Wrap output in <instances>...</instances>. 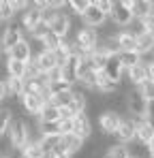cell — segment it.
Returning <instances> with one entry per match:
<instances>
[{
  "label": "cell",
  "mask_w": 154,
  "mask_h": 158,
  "mask_svg": "<svg viewBox=\"0 0 154 158\" xmlns=\"http://www.w3.org/2000/svg\"><path fill=\"white\" fill-rule=\"evenodd\" d=\"M126 107L135 120H146L148 118V101H146V96L141 94L139 88L130 90L126 94Z\"/></svg>",
  "instance_id": "6da1fadb"
},
{
  "label": "cell",
  "mask_w": 154,
  "mask_h": 158,
  "mask_svg": "<svg viewBox=\"0 0 154 158\" xmlns=\"http://www.w3.org/2000/svg\"><path fill=\"white\" fill-rule=\"evenodd\" d=\"M9 143L17 150H24L26 145L30 143V132H28V126H26L24 120H13L11 122V128H9Z\"/></svg>",
  "instance_id": "7a4b0ae2"
},
{
  "label": "cell",
  "mask_w": 154,
  "mask_h": 158,
  "mask_svg": "<svg viewBox=\"0 0 154 158\" xmlns=\"http://www.w3.org/2000/svg\"><path fill=\"white\" fill-rule=\"evenodd\" d=\"M99 32L94 30V28H83V30H79L75 36V43H77V49L83 53V56H88L90 52H94L96 49V45H99Z\"/></svg>",
  "instance_id": "3957f363"
},
{
  "label": "cell",
  "mask_w": 154,
  "mask_h": 158,
  "mask_svg": "<svg viewBox=\"0 0 154 158\" xmlns=\"http://www.w3.org/2000/svg\"><path fill=\"white\" fill-rule=\"evenodd\" d=\"M111 19L118 26H128L135 15H133V0H116L113 2V11H111Z\"/></svg>",
  "instance_id": "277c9868"
},
{
  "label": "cell",
  "mask_w": 154,
  "mask_h": 158,
  "mask_svg": "<svg viewBox=\"0 0 154 158\" xmlns=\"http://www.w3.org/2000/svg\"><path fill=\"white\" fill-rule=\"evenodd\" d=\"M120 124H122V118L116 109H105L101 113V118H99V126L105 135H116Z\"/></svg>",
  "instance_id": "5b68a950"
},
{
  "label": "cell",
  "mask_w": 154,
  "mask_h": 158,
  "mask_svg": "<svg viewBox=\"0 0 154 158\" xmlns=\"http://www.w3.org/2000/svg\"><path fill=\"white\" fill-rule=\"evenodd\" d=\"M24 41V36H22V30H19V26H15V24H11V26L4 30V34H2V49L6 53H11L19 43Z\"/></svg>",
  "instance_id": "8992f818"
},
{
  "label": "cell",
  "mask_w": 154,
  "mask_h": 158,
  "mask_svg": "<svg viewBox=\"0 0 154 158\" xmlns=\"http://www.w3.org/2000/svg\"><path fill=\"white\" fill-rule=\"evenodd\" d=\"M47 24H49V30L53 32V34H58L60 39H64V36L69 34L71 19H69V15H66V13H62V11H56V15L51 17Z\"/></svg>",
  "instance_id": "52a82bcc"
},
{
  "label": "cell",
  "mask_w": 154,
  "mask_h": 158,
  "mask_svg": "<svg viewBox=\"0 0 154 158\" xmlns=\"http://www.w3.org/2000/svg\"><path fill=\"white\" fill-rule=\"evenodd\" d=\"M34 62H36V66H39V71L41 73H53V71H58L60 69V64H58V60H56V53L53 52H45V49H41L39 56L34 58Z\"/></svg>",
  "instance_id": "ba28073f"
},
{
  "label": "cell",
  "mask_w": 154,
  "mask_h": 158,
  "mask_svg": "<svg viewBox=\"0 0 154 158\" xmlns=\"http://www.w3.org/2000/svg\"><path fill=\"white\" fill-rule=\"evenodd\" d=\"M22 103H24V109L30 113V115H41L43 107H45V98L41 94H32V92H24L22 96Z\"/></svg>",
  "instance_id": "9c48e42d"
},
{
  "label": "cell",
  "mask_w": 154,
  "mask_h": 158,
  "mask_svg": "<svg viewBox=\"0 0 154 158\" xmlns=\"http://www.w3.org/2000/svg\"><path fill=\"white\" fill-rule=\"evenodd\" d=\"M96 71L88 64V60L83 58L81 62H79V69H77V81L79 83H83V85H88V88H96Z\"/></svg>",
  "instance_id": "30bf717a"
},
{
  "label": "cell",
  "mask_w": 154,
  "mask_h": 158,
  "mask_svg": "<svg viewBox=\"0 0 154 158\" xmlns=\"http://www.w3.org/2000/svg\"><path fill=\"white\" fill-rule=\"evenodd\" d=\"M137 124V141L141 145H150L154 141V124L146 118V120H135Z\"/></svg>",
  "instance_id": "8fae6325"
},
{
  "label": "cell",
  "mask_w": 154,
  "mask_h": 158,
  "mask_svg": "<svg viewBox=\"0 0 154 158\" xmlns=\"http://www.w3.org/2000/svg\"><path fill=\"white\" fill-rule=\"evenodd\" d=\"M92 132V124H90V118L86 113H77L73 118V135L81 137V139H88Z\"/></svg>",
  "instance_id": "7c38bea8"
},
{
  "label": "cell",
  "mask_w": 154,
  "mask_h": 158,
  "mask_svg": "<svg viewBox=\"0 0 154 158\" xmlns=\"http://www.w3.org/2000/svg\"><path fill=\"white\" fill-rule=\"evenodd\" d=\"M105 17H107V15H105L101 9L96 6V2H92V4H90V9H88V11H86V13L81 15L83 24H86V26H90V28L101 26L103 22H105Z\"/></svg>",
  "instance_id": "4fadbf2b"
},
{
  "label": "cell",
  "mask_w": 154,
  "mask_h": 158,
  "mask_svg": "<svg viewBox=\"0 0 154 158\" xmlns=\"http://www.w3.org/2000/svg\"><path fill=\"white\" fill-rule=\"evenodd\" d=\"M126 77H128V81H130L133 85L141 88V85H143V83L150 79V75H148V66L141 62V64H137V66L128 69V71H126Z\"/></svg>",
  "instance_id": "5bb4252c"
},
{
  "label": "cell",
  "mask_w": 154,
  "mask_h": 158,
  "mask_svg": "<svg viewBox=\"0 0 154 158\" xmlns=\"http://www.w3.org/2000/svg\"><path fill=\"white\" fill-rule=\"evenodd\" d=\"M118 139L122 141V143H128V141H133V139H137V124H135V120H130V118H122V124H120V128H118Z\"/></svg>",
  "instance_id": "9a60e30c"
},
{
  "label": "cell",
  "mask_w": 154,
  "mask_h": 158,
  "mask_svg": "<svg viewBox=\"0 0 154 158\" xmlns=\"http://www.w3.org/2000/svg\"><path fill=\"white\" fill-rule=\"evenodd\" d=\"M105 73H107V77H111L113 81H120L122 73H124V66H122V62H120L118 53H116V56H109V58H107V64H105Z\"/></svg>",
  "instance_id": "2e32d148"
},
{
  "label": "cell",
  "mask_w": 154,
  "mask_h": 158,
  "mask_svg": "<svg viewBox=\"0 0 154 158\" xmlns=\"http://www.w3.org/2000/svg\"><path fill=\"white\" fill-rule=\"evenodd\" d=\"M154 52V32H143L137 34V53L146 56V53Z\"/></svg>",
  "instance_id": "e0dca14e"
},
{
  "label": "cell",
  "mask_w": 154,
  "mask_h": 158,
  "mask_svg": "<svg viewBox=\"0 0 154 158\" xmlns=\"http://www.w3.org/2000/svg\"><path fill=\"white\" fill-rule=\"evenodd\" d=\"M43 19V11L39 9V6H32V9H28L24 11V17H22V26L28 28V30H34V26L39 24Z\"/></svg>",
  "instance_id": "ac0fdd59"
},
{
  "label": "cell",
  "mask_w": 154,
  "mask_h": 158,
  "mask_svg": "<svg viewBox=\"0 0 154 158\" xmlns=\"http://www.w3.org/2000/svg\"><path fill=\"white\" fill-rule=\"evenodd\" d=\"M96 90H101L103 94H113L118 90V81H113L111 77H107L105 71H101L96 75Z\"/></svg>",
  "instance_id": "d6986e66"
},
{
  "label": "cell",
  "mask_w": 154,
  "mask_h": 158,
  "mask_svg": "<svg viewBox=\"0 0 154 158\" xmlns=\"http://www.w3.org/2000/svg\"><path fill=\"white\" fill-rule=\"evenodd\" d=\"M4 85H6V94H11V96H24V92H26V79L6 77Z\"/></svg>",
  "instance_id": "ffe728a7"
},
{
  "label": "cell",
  "mask_w": 154,
  "mask_h": 158,
  "mask_svg": "<svg viewBox=\"0 0 154 158\" xmlns=\"http://www.w3.org/2000/svg\"><path fill=\"white\" fill-rule=\"evenodd\" d=\"M116 39H118L120 52H137V34H133V32H120Z\"/></svg>",
  "instance_id": "44dd1931"
},
{
  "label": "cell",
  "mask_w": 154,
  "mask_h": 158,
  "mask_svg": "<svg viewBox=\"0 0 154 158\" xmlns=\"http://www.w3.org/2000/svg\"><path fill=\"white\" fill-rule=\"evenodd\" d=\"M30 56H32V49H30V45H28V41H22L13 52L9 53V58H13V60H19V62H30Z\"/></svg>",
  "instance_id": "7402d4cb"
},
{
  "label": "cell",
  "mask_w": 154,
  "mask_h": 158,
  "mask_svg": "<svg viewBox=\"0 0 154 158\" xmlns=\"http://www.w3.org/2000/svg\"><path fill=\"white\" fill-rule=\"evenodd\" d=\"M26 69H28V64H26V62L13 60V58H9V60H6V71H9V77H19V79H24L26 77Z\"/></svg>",
  "instance_id": "603a6c76"
},
{
  "label": "cell",
  "mask_w": 154,
  "mask_h": 158,
  "mask_svg": "<svg viewBox=\"0 0 154 158\" xmlns=\"http://www.w3.org/2000/svg\"><path fill=\"white\" fill-rule=\"evenodd\" d=\"M64 92H71V83H66L64 79H60V77H51V83L47 88L49 98L51 96H58V94H64Z\"/></svg>",
  "instance_id": "cb8c5ba5"
},
{
  "label": "cell",
  "mask_w": 154,
  "mask_h": 158,
  "mask_svg": "<svg viewBox=\"0 0 154 158\" xmlns=\"http://www.w3.org/2000/svg\"><path fill=\"white\" fill-rule=\"evenodd\" d=\"M39 118H41V122H60V109L53 105V103H49V101H47Z\"/></svg>",
  "instance_id": "d4e9b609"
},
{
  "label": "cell",
  "mask_w": 154,
  "mask_h": 158,
  "mask_svg": "<svg viewBox=\"0 0 154 158\" xmlns=\"http://www.w3.org/2000/svg\"><path fill=\"white\" fill-rule=\"evenodd\" d=\"M152 13V2L148 0H133V15L137 19H143Z\"/></svg>",
  "instance_id": "484cf974"
},
{
  "label": "cell",
  "mask_w": 154,
  "mask_h": 158,
  "mask_svg": "<svg viewBox=\"0 0 154 158\" xmlns=\"http://www.w3.org/2000/svg\"><path fill=\"white\" fill-rule=\"evenodd\" d=\"M22 154H24V158H47L43 145H41L39 141H30L24 150H22Z\"/></svg>",
  "instance_id": "4316f807"
},
{
  "label": "cell",
  "mask_w": 154,
  "mask_h": 158,
  "mask_svg": "<svg viewBox=\"0 0 154 158\" xmlns=\"http://www.w3.org/2000/svg\"><path fill=\"white\" fill-rule=\"evenodd\" d=\"M118 58H120L124 71L133 69V66H137V64H141V56H139L137 52H120V53H118Z\"/></svg>",
  "instance_id": "83f0119b"
},
{
  "label": "cell",
  "mask_w": 154,
  "mask_h": 158,
  "mask_svg": "<svg viewBox=\"0 0 154 158\" xmlns=\"http://www.w3.org/2000/svg\"><path fill=\"white\" fill-rule=\"evenodd\" d=\"M62 143H64V148L71 152V154H75V152H79L81 148H83V139L81 137H77V135H62Z\"/></svg>",
  "instance_id": "f1b7e54d"
},
{
  "label": "cell",
  "mask_w": 154,
  "mask_h": 158,
  "mask_svg": "<svg viewBox=\"0 0 154 158\" xmlns=\"http://www.w3.org/2000/svg\"><path fill=\"white\" fill-rule=\"evenodd\" d=\"M41 137H51V135H62L60 122H39Z\"/></svg>",
  "instance_id": "f546056e"
},
{
  "label": "cell",
  "mask_w": 154,
  "mask_h": 158,
  "mask_svg": "<svg viewBox=\"0 0 154 158\" xmlns=\"http://www.w3.org/2000/svg\"><path fill=\"white\" fill-rule=\"evenodd\" d=\"M62 41H64V39H60L58 34H53V32L49 30V34H47L41 43H43V49H45V52H56V49L60 47V43H62Z\"/></svg>",
  "instance_id": "4dcf8cb0"
},
{
  "label": "cell",
  "mask_w": 154,
  "mask_h": 158,
  "mask_svg": "<svg viewBox=\"0 0 154 158\" xmlns=\"http://www.w3.org/2000/svg\"><path fill=\"white\" fill-rule=\"evenodd\" d=\"M83 109H86V94H83V92H73V101H71V111H73V115L83 113Z\"/></svg>",
  "instance_id": "1f68e13d"
},
{
  "label": "cell",
  "mask_w": 154,
  "mask_h": 158,
  "mask_svg": "<svg viewBox=\"0 0 154 158\" xmlns=\"http://www.w3.org/2000/svg\"><path fill=\"white\" fill-rule=\"evenodd\" d=\"M30 34L34 36V39H39V41H43L47 34H49V24L45 22V19H41L36 26H34V30H30Z\"/></svg>",
  "instance_id": "d6a6232c"
},
{
  "label": "cell",
  "mask_w": 154,
  "mask_h": 158,
  "mask_svg": "<svg viewBox=\"0 0 154 158\" xmlns=\"http://www.w3.org/2000/svg\"><path fill=\"white\" fill-rule=\"evenodd\" d=\"M71 101H73V90L71 92H64V94H58V96H51L49 103H53L56 107H71Z\"/></svg>",
  "instance_id": "836d02e7"
},
{
  "label": "cell",
  "mask_w": 154,
  "mask_h": 158,
  "mask_svg": "<svg viewBox=\"0 0 154 158\" xmlns=\"http://www.w3.org/2000/svg\"><path fill=\"white\" fill-rule=\"evenodd\" d=\"M11 122H13L11 111H9V109H0V137H2L4 132H9V128H11Z\"/></svg>",
  "instance_id": "e575fe53"
},
{
  "label": "cell",
  "mask_w": 154,
  "mask_h": 158,
  "mask_svg": "<svg viewBox=\"0 0 154 158\" xmlns=\"http://www.w3.org/2000/svg\"><path fill=\"white\" fill-rule=\"evenodd\" d=\"M105 158H130V154H128V150L124 145H111V148L107 150Z\"/></svg>",
  "instance_id": "d590c367"
},
{
  "label": "cell",
  "mask_w": 154,
  "mask_h": 158,
  "mask_svg": "<svg viewBox=\"0 0 154 158\" xmlns=\"http://www.w3.org/2000/svg\"><path fill=\"white\" fill-rule=\"evenodd\" d=\"M15 13V4L9 0H0V19H11Z\"/></svg>",
  "instance_id": "8d00e7d4"
},
{
  "label": "cell",
  "mask_w": 154,
  "mask_h": 158,
  "mask_svg": "<svg viewBox=\"0 0 154 158\" xmlns=\"http://www.w3.org/2000/svg\"><path fill=\"white\" fill-rule=\"evenodd\" d=\"M66 4L75 11L77 15H83V13L90 9V4H92V2H90V0H71V2H66Z\"/></svg>",
  "instance_id": "74e56055"
},
{
  "label": "cell",
  "mask_w": 154,
  "mask_h": 158,
  "mask_svg": "<svg viewBox=\"0 0 154 158\" xmlns=\"http://www.w3.org/2000/svg\"><path fill=\"white\" fill-rule=\"evenodd\" d=\"M139 90H141V94L146 96V101H148V103H150V101H154V81H152V79H148V81H146Z\"/></svg>",
  "instance_id": "f35d334b"
},
{
  "label": "cell",
  "mask_w": 154,
  "mask_h": 158,
  "mask_svg": "<svg viewBox=\"0 0 154 158\" xmlns=\"http://www.w3.org/2000/svg\"><path fill=\"white\" fill-rule=\"evenodd\" d=\"M49 158H71V152L64 148V143H60L56 150H51V154H49Z\"/></svg>",
  "instance_id": "ab89813d"
},
{
  "label": "cell",
  "mask_w": 154,
  "mask_h": 158,
  "mask_svg": "<svg viewBox=\"0 0 154 158\" xmlns=\"http://www.w3.org/2000/svg\"><path fill=\"white\" fill-rule=\"evenodd\" d=\"M96 6L101 9L105 15H111V11H113V2H109V0H99Z\"/></svg>",
  "instance_id": "60d3db41"
},
{
  "label": "cell",
  "mask_w": 154,
  "mask_h": 158,
  "mask_svg": "<svg viewBox=\"0 0 154 158\" xmlns=\"http://www.w3.org/2000/svg\"><path fill=\"white\" fill-rule=\"evenodd\" d=\"M60 128H62V135H71V132H73V120L60 122Z\"/></svg>",
  "instance_id": "b9f144b4"
},
{
  "label": "cell",
  "mask_w": 154,
  "mask_h": 158,
  "mask_svg": "<svg viewBox=\"0 0 154 158\" xmlns=\"http://www.w3.org/2000/svg\"><path fill=\"white\" fill-rule=\"evenodd\" d=\"M148 120L154 124V101H150V103H148Z\"/></svg>",
  "instance_id": "7bdbcfd3"
},
{
  "label": "cell",
  "mask_w": 154,
  "mask_h": 158,
  "mask_svg": "<svg viewBox=\"0 0 154 158\" xmlns=\"http://www.w3.org/2000/svg\"><path fill=\"white\" fill-rule=\"evenodd\" d=\"M4 96H6V85H4V81L0 79V101H4Z\"/></svg>",
  "instance_id": "ee69618b"
},
{
  "label": "cell",
  "mask_w": 154,
  "mask_h": 158,
  "mask_svg": "<svg viewBox=\"0 0 154 158\" xmlns=\"http://www.w3.org/2000/svg\"><path fill=\"white\" fill-rule=\"evenodd\" d=\"M148 75H150V79L154 81V62H152V64H148Z\"/></svg>",
  "instance_id": "f6af8a7d"
},
{
  "label": "cell",
  "mask_w": 154,
  "mask_h": 158,
  "mask_svg": "<svg viewBox=\"0 0 154 158\" xmlns=\"http://www.w3.org/2000/svg\"><path fill=\"white\" fill-rule=\"evenodd\" d=\"M148 154H150V156L154 158V141H152V143H150V145H148Z\"/></svg>",
  "instance_id": "bcb514c9"
},
{
  "label": "cell",
  "mask_w": 154,
  "mask_h": 158,
  "mask_svg": "<svg viewBox=\"0 0 154 158\" xmlns=\"http://www.w3.org/2000/svg\"><path fill=\"white\" fill-rule=\"evenodd\" d=\"M0 158H11V156H0Z\"/></svg>",
  "instance_id": "7dc6e473"
},
{
  "label": "cell",
  "mask_w": 154,
  "mask_h": 158,
  "mask_svg": "<svg viewBox=\"0 0 154 158\" xmlns=\"http://www.w3.org/2000/svg\"><path fill=\"white\" fill-rule=\"evenodd\" d=\"M152 11H154V2H152Z\"/></svg>",
  "instance_id": "c3c4849f"
},
{
  "label": "cell",
  "mask_w": 154,
  "mask_h": 158,
  "mask_svg": "<svg viewBox=\"0 0 154 158\" xmlns=\"http://www.w3.org/2000/svg\"><path fill=\"white\" fill-rule=\"evenodd\" d=\"M130 158H139V156H130Z\"/></svg>",
  "instance_id": "681fc988"
}]
</instances>
